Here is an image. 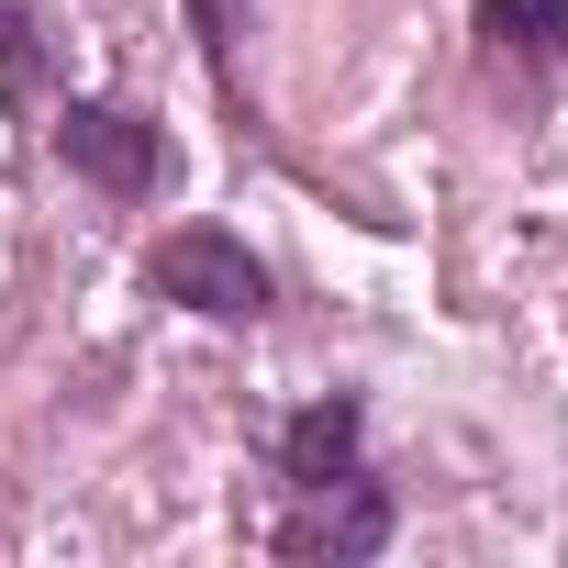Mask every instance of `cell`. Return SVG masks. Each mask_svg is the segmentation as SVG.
I'll list each match as a JSON object with an SVG mask.
<instances>
[{
  "label": "cell",
  "instance_id": "6da1fadb",
  "mask_svg": "<svg viewBox=\"0 0 568 568\" xmlns=\"http://www.w3.org/2000/svg\"><path fill=\"white\" fill-rule=\"evenodd\" d=\"M45 145H57V168L90 179L101 201H156V190H179L168 123H145V112H123V101H57Z\"/></svg>",
  "mask_w": 568,
  "mask_h": 568
},
{
  "label": "cell",
  "instance_id": "7a4b0ae2",
  "mask_svg": "<svg viewBox=\"0 0 568 568\" xmlns=\"http://www.w3.org/2000/svg\"><path fill=\"white\" fill-rule=\"evenodd\" d=\"M145 291L179 302V313H201V324H256L267 313V256L245 234H223V223H179L145 256Z\"/></svg>",
  "mask_w": 568,
  "mask_h": 568
},
{
  "label": "cell",
  "instance_id": "3957f363",
  "mask_svg": "<svg viewBox=\"0 0 568 568\" xmlns=\"http://www.w3.org/2000/svg\"><path fill=\"white\" fill-rule=\"evenodd\" d=\"M390 490L357 468V479H324V490H291V513H278V557H302V568H357V557H379L390 546Z\"/></svg>",
  "mask_w": 568,
  "mask_h": 568
},
{
  "label": "cell",
  "instance_id": "277c9868",
  "mask_svg": "<svg viewBox=\"0 0 568 568\" xmlns=\"http://www.w3.org/2000/svg\"><path fill=\"white\" fill-rule=\"evenodd\" d=\"M357 446H368V413H357V390H324L313 413H291V435H278V479H291V490L357 479Z\"/></svg>",
  "mask_w": 568,
  "mask_h": 568
},
{
  "label": "cell",
  "instance_id": "5b68a950",
  "mask_svg": "<svg viewBox=\"0 0 568 568\" xmlns=\"http://www.w3.org/2000/svg\"><path fill=\"white\" fill-rule=\"evenodd\" d=\"M479 45L513 68H557L568 57V0H479Z\"/></svg>",
  "mask_w": 568,
  "mask_h": 568
},
{
  "label": "cell",
  "instance_id": "8992f818",
  "mask_svg": "<svg viewBox=\"0 0 568 568\" xmlns=\"http://www.w3.org/2000/svg\"><path fill=\"white\" fill-rule=\"evenodd\" d=\"M245 23H256V0H190V34H201L212 79H234V45H245Z\"/></svg>",
  "mask_w": 568,
  "mask_h": 568
},
{
  "label": "cell",
  "instance_id": "52a82bcc",
  "mask_svg": "<svg viewBox=\"0 0 568 568\" xmlns=\"http://www.w3.org/2000/svg\"><path fill=\"white\" fill-rule=\"evenodd\" d=\"M0 68H12L23 90L45 79V34H34V0H0Z\"/></svg>",
  "mask_w": 568,
  "mask_h": 568
}]
</instances>
